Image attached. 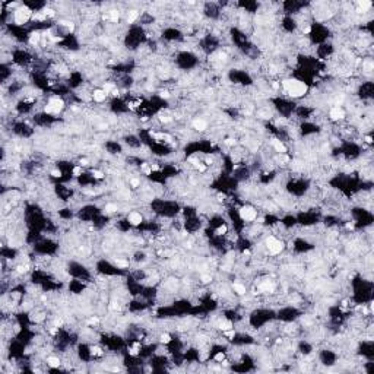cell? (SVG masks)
I'll use <instances>...</instances> for the list:
<instances>
[{
  "label": "cell",
  "instance_id": "obj_16",
  "mask_svg": "<svg viewBox=\"0 0 374 374\" xmlns=\"http://www.w3.org/2000/svg\"><path fill=\"white\" fill-rule=\"evenodd\" d=\"M227 231H228L227 225H219V228L216 230V234L218 235H224V234H227Z\"/></svg>",
  "mask_w": 374,
  "mask_h": 374
},
{
  "label": "cell",
  "instance_id": "obj_4",
  "mask_svg": "<svg viewBox=\"0 0 374 374\" xmlns=\"http://www.w3.org/2000/svg\"><path fill=\"white\" fill-rule=\"evenodd\" d=\"M256 216H257V210L254 208H251V206H244V208L240 209V218L243 221H246V222L254 221Z\"/></svg>",
  "mask_w": 374,
  "mask_h": 374
},
{
  "label": "cell",
  "instance_id": "obj_6",
  "mask_svg": "<svg viewBox=\"0 0 374 374\" xmlns=\"http://www.w3.org/2000/svg\"><path fill=\"white\" fill-rule=\"evenodd\" d=\"M329 116H330L332 120L338 121V120H342V118L345 117V111H343V108H341V107H333L332 110H330Z\"/></svg>",
  "mask_w": 374,
  "mask_h": 374
},
{
  "label": "cell",
  "instance_id": "obj_8",
  "mask_svg": "<svg viewBox=\"0 0 374 374\" xmlns=\"http://www.w3.org/2000/svg\"><path fill=\"white\" fill-rule=\"evenodd\" d=\"M107 95L108 94L104 89H97V91H94L92 98H94V101H97V103H103V101L107 99Z\"/></svg>",
  "mask_w": 374,
  "mask_h": 374
},
{
  "label": "cell",
  "instance_id": "obj_18",
  "mask_svg": "<svg viewBox=\"0 0 374 374\" xmlns=\"http://www.w3.org/2000/svg\"><path fill=\"white\" fill-rule=\"evenodd\" d=\"M116 266L127 267V266H129V262H126V260H120V259H117V260H116Z\"/></svg>",
  "mask_w": 374,
  "mask_h": 374
},
{
  "label": "cell",
  "instance_id": "obj_17",
  "mask_svg": "<svg viewBox=\"0 0 374 374\" xmlns=\"http://www.w3.org/2000/svg\"><path fill=\"white\" fill-rule=\"evenodd\" d=\"M105 210H107V212H110V213H113V212H117V206L113 205V203H110V205L105 206Z\"/></svg>",
  "mask_w": 374,
  "mask_h": 374
},
{
  "label": "cell",
  "instance_id": "obj_1",
  "mask_svg": "<svg viewBox=\"0 0 374 374\" xmlns=\"http://www.w3.org/2000/svg\"><path fill=\"white\" fill-rule=\"evenodd\" d=\"M282 85H284V89L294 98L302 97V95H306V92H307L306 83L300 82V81H285Z\"/></svg>",
  "mask_w": 374,
  "mask_h": 374
},
{
  "label": "cell",
  "instance_id": "obj_5",
  "mask_svg": "<svg viewBox=\"0 0 374 374\" xmlns=\"http://www.w3.org/2000/svg\"><path fill=\"white\" fill-rule=\"evenodd\" d=\"M31 13L32 12L28 9V7H19V9H16L15 11V22L16 24H25L29 18H31Z\"/></svg>",
  "mask_w": 374,
  "mask_h": 374
},
{
  "label": "cell",
  "instance_id": "obj_15",
  "mask_svg": "<svg viewBox=\"0 0 374 374\" xmlns=\"http://www.w3.org/2000/svg\"><path fill=\"white\" fill-rule=\"evenodd\" d=\"M40 40H41V35H40L38 32H34V34H31L29 42H31L32 46H34V44H38V42H40Z\"/></svg>",
  "mask_w": 374,
  "mask_h": 374
},
{
  "label": "cell",
  "instance_id": "obj_14",
  "mask_svg": "<svg viewBox=\"0 0 374 374\" xmlns=\"http://www.w3.org/2000/svg\"><path fill=\"white\" fill-rule=\"evenodd\" d=\"M138 16L139 15H138V12H136V11H130L127 13V24H132V22H134Z\"/></svg>",
  "mask_w": 374,
  "mask_h": 374
},
{
  "label": "cell",
  "instance_id": "obj_9",
  "mask_svg": "<svg viewBox=\"0 0 374 374\" xmlns=\"http://www.w3.org/2000/svg\"><path fill=\"white\" fill-rule=\"evenodd\" d=\"M272 146L276 149V152H279V154H285V152H287L285 145L282 143L281 140H278V139H273V140H272Z\"/></svg>",
  "mask_w": 374,
  "mask_h": 374
},
{
  "label": "cell",
  "instance_id": "obj_12",
  "mask_svg": "<svg viewBox=\"0 0 374 374\" xmlns=\"http://www.w3.org/2000/svg\"><path fill=\"white\" fill-rule=\"evenodd\" d=\"M47 364H48L50 367H53V368H56V367L60 365V359L56 358V357H48V358H47Z\"/></svg>",
  "mask_w": 374,
  "mask_h": 374
},
{
  "label": "cell",
  "instance_id": "obj_19",
  "mask_svg": "<svg viewBox=\"0 0 374 374\" xmlns=\"http://www.w3.org/2000/svg\"><path fill=\"white\" fill-rule=\"evenodd\" d=\"M161 342H164V343L171 342V336H169L168 333H164V335H161Z\"/></svg>",
  "mask_w": 374,
  "mask_h": 374
},
{
  "label": "cell",
  "instance_id": "obj_20",
  "mask_svg": "<svg viewBox=\"0 0 374 374\" xmlns=\"http://www.w3.org/2000/svg\"><path fill=\"white\" fill-rule=\"evenodd\" d=\"M92 177H94V178H103L104 174L101 173V171H97V169H94V171H92Z\"/></svg>",
  "mask_w": 374,
  "mask_h": 374
},
{
  "label": "cell",
  "instance_id": "obj_2",
  "mask_svg": "<svg viewBox=\"0 0 374 374\" xmlns=\"http://www.w3.org/2000/svg\"><path fill=\"white\" fill-rule=\"evenodd\" d=\"M63 107H64V103H63L62 98L59 97H53L48 99V103L46 104V113L47 114H53V116H56V114H59L60 111L63 110Z\"/></svg>",
  "mask_w": 374,
  "mask_h": 374
},
{
  "label": "cell",
  "instance_id": "obj_22",
  "mask_svg": "<svg viewBox=\"0 0 374 374\" xmlns=\"http://www.w3.org/2000/svg\"><path fill=\"white\" fill-rule=\"evenodd\" d=\"M227 145L232 146V145H235V140H234V139H227Z\"/></svg>",
  "mask_w": 374,
  "mask_h": 374
},
{
  "label": "cell",
  "instance_id": "obj_13",
  "mask_svg": "<svg viewBox=\"0 0 374 374\" xmlns=\"http://www.w3.org/2000/svg\"><path fill=\"white\" fill-rule=\"evenodd\" d=\"M234 291H235L238 295H244V294H246V287L237 282V284H234Z\"/></svg>",
  "mask_w": 374,
  "mask_h": 374
},
{
  "label": "cell",
  "instance_id": "obj_10",
  "mask_svg": "<svg viewBox=\"0 0 374 374\" xmlns=\"http://www.w3.org/2000/svg\"><path fill=\"white\" fill-rule=\"evenodd\" d=\"M193 126H195V129L196 130H199V132H203L206 129V121L205 120H202V118H199V120H195V123H193Z\"/></svg>",
  "mask_w": 374,
  "mask_h": 374
},
{
  "label": "cell",
  "instance_id": "obj_7",
  "mask_svg": "<svg viewBox=\"0 0 374 374\" xmlns=\"http://www.w3.org/2000/svg\"><path fill=\"white\" fill-rule=\"evenodd\" d=\"M127 221L130 224H133V225H139V224H142L143 218H142V215L139 212H130L127 216Z\"/></svg>",
  "mask_w": 374,
  "mask_h": 374
},
{
  "label": "cell",
  "instance_id": "obj_21",
  "mask_svg": "<svg viewBox=\"0 0 374 374\" xmlns=\"http://www.w3.org/2000/svg\"><path fill=\"white\" fill-rule=\"evenodd\" d=\"M224 358H225V355H224L222 352H219V354H216L215 355V361H218V363H222Z\"/></svg>",
  "mask_w": 374,
  "mask_h": 374
},
{
  "label": "cell",
  "instance_id": "obj_3",
  "mask_svg": "<svg viewBox=\"0 0 374 374\" xmlns=\"http://www.w3.org/2000/svg\"><path fill=\"white\" fill-rule=\"evenodd\" d=\"M266 244H267V250L271 251L272 254H278V253H281L282 249H284L282 241L278 240V238H275V237H269V238L266 240Z\"/></svg>",
  "mask_w": 374,
  "mask_h": 374
},
{
  "label": "cell",
  "instance_id": "obj_11",
  "mask_svg": "<svg viewBox=\"0 0 374 374\" xmlns=\"http://www.w3.org/2000/svg\"><path fill=\"white\" fill-rule=\"evenodd\" d=\"M218 328H219L221 330L227 332V330L232 329V324H231V322H228V320H224V322H219V323H218Z\"/></svg>",
  "mask_w": 374,
  "mask_h": 374
}]
</instances>
